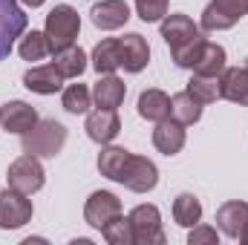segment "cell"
I'll list each match as a JSON object with an SVG mask.
<instances>
[{
    "instance_id": "6da1fadb",
    "label": "cell",
    "mask_w": 248,
    "mask_h": 245,
    "mask_svg": "<svg viewBox=\"0 0 248 245\" xmlns=\"http://www.w3.org/2000/svg\"><path fill=\"white\" fill-rule=\"evenodd\" d=\"M162 38L170 46V55H173L176 66L193 69V63H196L202 46H205V38H202L199 26L187 15H168L162 20Z\"/></svg>"
},
{
    "instance_id": "7a4b0ae2",
    "label": "cell",
    "mask_w": 248,
    "mask_h": 245,
    "mask_svg": "<svg viewBox=\"0 0 248 245\" xmlns=\"http://www.w3.org/2000/svg\"><path fill=\"white\" fill-rule=\"evenodd\" d=\"M23 153L38 156V159H52L61 153V147L66 144V127L55 119H38L35 127H29L20 138Z\"/></svg>"
},
{
    "instance_id": "3957f363",
    "label": "cell",
    "mask_w": 248,
    "mask_h": 245,
    "mask_svg": "<svg viewBox=\"0 0 248 245\" xmlns=\"http://www.w3.org/2000/svg\"><path fill=\"white\" fill-rule=\"evenodd\" d=\"M78 32H81V17H78V12L72 9V6H55L49 15H46V29H44V35H46V41H49V52H61L66 46H72L75 44V38H78Z\"/></svg>"
},
{
    "instance_id": "277c9868",
    "label": "cell",
    "mask_w": 248,
    "mask_h": 245,
    "mask_svg": "<svg viewBox=\"0 0 248 245\" xmlns=\"http://www.w3.org/2000/svg\"><path fill=\"white\" fill-rule=\"evenodd\" d=\"M116 182H122L124 187H130V190H136V193H147V190H153L156 182H159V170H156V165H153L150 159L127 153V159H124Z\"/></svg>"
},
{
    "instance_id": "5b68a950",
    "label": "cell",
    "mask_w": 248,
    "mask_h": 245,
    "mask_svg": "<svg viewBox=\"0 0 248 245\" xmlns=\"http://www.w3.org/2000/svg\"><path fill=\"white\" fill-rule=\"evenodd\" d=\"M130 225H133V243L139 245H162L165 231H162V216L156 205H139L130 211Z\"/></svg>"
},
{
    "instance_id": "8992f818",
    "label": "cell",
    "mask_w": 248,
    "mask_h": 245,
    "mask_svg": "<svg viewBox=\"0 0 248 245\" xmlns=\"http://www.w3.org/2000/svg\"><path fill=\"white\" fill-rule=\"evenodd\" d=\"M6 182L9 187H15V190H20V193H35V190H41L44 182H46V173H44V168H41V162H38V156H20V159H15L12 165H9V173H6Z\"/></svg>"
},
{
    "instance_id": "52a82bcc",
    "label": "cell",
    "mask_w": 248,
    "mask_h": 245,
    "mask_svg": "<svg viewBox=\"0 0 248 245\" xmlns=\"http://www.w3.org/2000/svg\"><path fill=\"white\" fill-rule=\"evenodd\" d=\"M246 15H248V0H211L202 12V29H208V32L231 29Z\"/></svg>"
},
{
    "instance_id": "ba28073f",
    "label": "cell",
    "mask_w": 248,
    "mask_h": 245,
    "mask_svg": "<svg viewBox=\"0 0 248 245\" xmlns=\"http://www.w3.org/2000/svg\"><path fill=\"white\" fill-rule=\"evenodd\" d=\"M29 17L17 6V0H0V61L12 52L15 41L23 35Z\"/></svg>"
},
{
    "instance_id": "9c48e42d",
    "label": "cell",
    "mask_w": 248,
    "mask_h": 245,
    "mask_svg": "<svg viewBox=\"0 0 248 245\" xmlns=\"http://www.w3.org/2000/svg\"><path fill=\"white\" fill-rule=\"evenodd\" d=\"M116 216H122V199L116 196V193H110V190H95L90 199H87V205H84V219H87V225H93V228H104L110 219H116Z\"/></svg>"
},
{
    "instance_id": "30bf717a",
    "label": "cell",
    "mask_w": 248,
    "mask_h": 245,
    "mask_svg": "<svg viewBox=\"0 0 248 245\" xmlns=\"http://www.w3.org/2000/svg\"><path fill=\"white\" fill-rule=\"evenodd\" d=\"M32 219V202L26 199V193L6 187L0 193V228H20Z\"/></svg>"
},
{
    "instance_id": "8fae6325",
    "label": "cell",
    "mask_w": 248,
    "mask_h": 245,
    "mask_svg": "<svg viewBox=\"0 0 248 245\" xmlns=\"http://www.w3.org/2000/svg\"><path fill=\"white\" fill-rule=\"evenodd\" d=\"M84 130H87V136H90L93 141H98V144H110V141L119 136V130H122L119 113H116V110H107V107H98L95 113L87 116Z\"/></svg>"
},
{
    "instance_id": "7c38bea8",
    "label": "cell",
    "mask_w": 248,
    "mask_h": 245,
    "mask_svg": "<svg viewBox=\"0 0 248 245\" xmlns=\"http://www.w3.org/2000/svg\"><path fill=\"white\" fill-rule=\"evenodd\" d=\"M35 122H38V113L26 101H9V104L0 107V124H3L6 133H20L23 136L29 127H35Z\"/></svg>"
},
{
    "instance_id": "4fadbf2b",
    "label": "cell",
    "mask_w": 248,
    "mask_h": 245,
    "mask_svg": "<svg viewBox=\"0 0 248 245\" xmlns=\"http://www.w3.org/2000/svg\"><path fill=\"white\" fill-rule=\"evenodd\" d=\"M153 144H156L159 153L176 156V153L185 147V124H179L176 119H162V122H156Z\"/></svg>"
},
{
    "instance_id": "5bb4252c",
    "label": "cell",
    "mask_w": 248,
    "mask_h": 245,
    "mask_svg": "<svg viewBox=\"0 0 248 245\" xmlns=\"http://www.w3.org/2000/svg\"><path fill=\"white\" fill-rule=\"evenodd\" d=\"M90 17L98 29H122L130 20V6L124 0H101L90 9Z\"/></svg>"
},
{
    "instance_id": "9a60e30c",
    "label": "cell",
    "mask_w": 248,
    "mask_h": 245,
    "mask_svg": "<svg viewBox=\"0 0 248 245\" xmlns=\"http://www.w3.org/2000/svg\"><path fill=\"white\" fill-rule=\"evenodd\" d=\"M119 44H122V66L127 72H141L147 61H150V46H147V41L139 35V32H130V35H124L119 38Z\"/></svg>"
},
{
    "instance_id": "2e32d148",
    "label": "cell",
    "mask_w": 248,
    "mask_h": 245,
    "mask_svg": "<svg viewBox=\"0 0 248 245\" xmlns=\"http://www.w3.org/2000/svg\"><path fill=\"white\" fill-rule=\"evenodd\" d=\"M61 84H63V75L58 72L55 63H49V66H32L23 75V87L32 90V92H38V95H52V92L61 90Z\"/></svg>"
},
{
    "instance_id": "e0dca14e",
    "label": "cell",
    "mask_w": 248,
    "mask_h": 245,
    "mask_svg": "<svg viewBox=\"0 0 248 245\" xmlns=\"http://www.w3.org/2000/svg\"><path fill=\"white\" fill-rule=\"evenodd\" d=\"M246 222H248V205L246 202H225V205L217 211V228H219L225 237L240 240Z\"/></svg>"
},
{
    "instance_id": "ac0fdd59",
    "label": "cell",
    "mask_w": 248,
    "mask_h": 245,
    "mask_svg": "<svg viewBox=\"0 0 248 245\" xmlns=\"http://www.w3.org/2000/svg\"><path fill=\"white\" fill-rule=\"evenodd\" d=\"M219 81H222V98H228L240 107H248V66L222 69Z\"/></svg>"
},
{
    "instance_id": "d6986e66",
    "label": "cell",
    "mask_w": 248,
    "mask_h": 245,
    "mask_svg": "<svg viewBox=\"0 0 248 245\" xmlns=\"http://www.w3.org/2000/svg\"><path fill=\"white\" fill-rule=\"evenodd\" d=\"M124 95H127V87H124L122 78H116L113 72L104 75V78L93 87V98H95V104H98V107H107V110L122 107Z\"/></svg>"
},
{
    "instance_id": "ffe728a7",
    "label": "cell",
    "mask_w": 248,
    "mask_h": 245,
    "mask_svg": "<svg viewBox=\"0 0 248 245\" xmlns=\"http://www.w3.org/2000/svg\"><path fill=\"white\" fill-rule=\"evenodd\" d=\"M93 66L101 75H110V72H116L122 66V44H119V38H104L101 44H95Z\"/></svg>"
},
{
    "instance_id": "44dd1931",
    "label": "cell",
    "mask_w": 248,
    "mask_h": 245,
    "mask_svg": "<svg viewBox=\"0 0 248 245\" xmlns=\"http://www.w3.org/2000/svg\"><path fill=\"white\" fill-rule=\"evenodd\" d=\"M139 116L147 122H162L170 116V98L162 90H144L139 95Z\"/></svg>"
},
{
    "instance_id": "7402d4cb",
    "label": "cell",
    "mask_w": 248,
    "mask_h": 245,
    "mask_svg": "<svg viewBox=\"0 0 248 245\" xmlns=\"http://www.w3.org/2000/svg\"><path fill=\"white\" fill-rule=\"evenodd\" d=\"M185 90L202 107L214 104L217 98H222V81H219V75H199V72H193V78L187 81Z\"/></svg>"
},
{
    "instance_id": "603a6c76",
    "label": "cell",
    "mask_w": 248,
    "mask_h": 245,
    "mask_svg": "<svg viewBox=\"0 0 248 245\" xmlns=\"http://www.w3.org/2000/svg\"><path fill=\"white\" fill-rule=\"evenodd\" d=\"M170 119H176L179 124H196L202 119V104L190 95V92H176L173 98H170Z\"/></svg>"
},
{
    "instance_id": "cb8c5ba5",
    "label": "cell",
    "mask_w": 248,
    "mask_h": 245,
    "mask_svg": "<svg viewBox=\"0 0 248 245\" xmlns=\"http://www.w3.org/2000/svg\"><path fill=\"white\" fill-rule=\"evenodd\" d=\"M222 69H225V49L219 44L205 41L199 58L193 63V72H199V75H222Z\"/></svg>"
},
{
    "instance_id": "d4e9b609",
    "label": "cell",
    "mask_w": 248,
    "mask_h": 245,
    "mask_svg": "<svg viewBox=\"0 0 248 245\" xmlns=\"http://www.w3.org/2000/svg\"><path fill=\"white\" fill-rule=\"evenodd\" d=\"M55 55V66H58V72H61L63 78H78L84 69H87V55H84V49L81 46H66L61 52H52Z\"/></svg>"
},
{
    "instance_id": "484cf974",
    "label": "cell",
    "mask_w": 248,
    "mask_h": 245,
    "mask_svg": "<svg viewBox=\"0 0 248 245\" xmlns=\"http://www.w3.org/2000/svg\"><path fill=\"white\" fill-rule=\"evenodd\" d=\"M173 219L182 228H193L202 219V205H199V199L193 193H179L176 196V202H173Z\"/></svg>"
},
{
    "instance_id": "4316f807",
    "label": "cell",
    "mask_w": 248,
    "mask_h": 245,
    "mask_svg": "<svg viewBox=\"0 0 248 245\" xmlns=\"http://www.w3.org/2000/svg\"><path fill=\"white\" fill-rule=\"evenodd\" d=\"M90 101H93V92L84 87V84H69L63 90V110L72 113V116H81L90 110Z\"/></svg>"
},
{
    "instance_id": "83f0119b",
    "label": "cell",
    "mask_w": 248,
    "mask_h": 245,
    "mask_svg": "<svg viewBox=\"0 0 248 245\" xmlns=\"http://www.w3.org/2000/svg\"><path fill=\"white\" fill-rule=\"evenodd\" d=\"M101 234H104V240L110 245H133V225H130V219H124V216L110 219V222L101 228Z\"/></svg>"
},
{
    "instance_id": "f1b7e54d",
    "label": "cell",
    "mask_w": 248,
    "mask_h": 245,
    "mask_svg": "<svg viewBox=\"0 0 248 245\" xmlns=\"http://www.w3.org/2000/svg\"><path fill=\"white\" fill-rule=\"evenodd\" d=\"M46 52H49V41H46L44 32H35V29H32V32L20 41V58H23V61H41Z\"/></svg>"
},
{
    "instance_id": "f546056e",
    "label": "cell",
    "mask_w": 248,
    "mask_h": 245,
    "mask_svg": "<svg viewBox=\"0 0 248 245\" xmlns=\"http://www.w3.org/2000/svg\"><path fill=\"white\" fill-rule=\"evenodd\" d=\"M136 12L144 23H156L168 15V0H136Z\"/></svg>"
},
{
    "instance_id": "4dcf8cb0",
    "label": "cell",
    "mask_w": 248,
    "mask_h": 245,
    "mask_svg": "<svg viewBox=\"0 0 248 245\" xmlns=\"http://www.w3.org/2000/svg\"><path fill=\"white\" fill-rule=\"evenodd\" d=\"M217 243H219V234L211 225H193V231L187 237V245H217Z\"/></svg>"
},
{
    "instance_id": "1f68e13d",
    "label": "cell",
    "mask_w": 248,
    "mask_h": 245,
    "mask_svg": "<svg viewBox=\"0 0 248 245\" xmlns=\"http://www.w3.org/2000/svg\"><path fill=\"white\" fill-rule=\"evenodd\" d=\"M20 3H23V6H32V9H38V6H44L46 0H20Z\"/></svg>"
},
{
    "instance_id": "d6a6232c",
    "label": "cell",
    "mask_w": 248,
    "mask_h": 245,
    "mask_svg": "<svg viewBox=\"0 0 248 245\" xmlns=\"http://www.w3.org/2000/svg\"><path fill=\"white\" fill-rule=\"evenodd\" d=\"M240 240L248 245V222H246V228H243V234H240Z\"/></svg>"
}]
</instances>
